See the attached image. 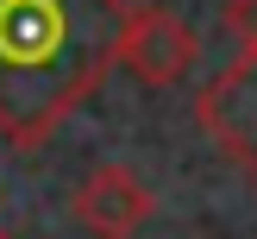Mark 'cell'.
Listing matches in <instances>:
<instances>
[{
	"instance_id": "obj_2",
	"label": "cell",
	"mask_w": 257,
	"mask_h": 239,
	"mask_svg": "<svg viewBox=\"0 0 257 239\" xmlns=\"http://www.w3.org/2000/svg\"><path fill=\"white\" fill-rule=\"evenodd\" d=\"M113 63H125L145 88H182L201 63V32L157 0H125Z\"/></svg>"
},
{
	"instance_id": "obj_6",
	"label": "cell",
	"mask_w": 257,
	"mask_h": 239,
	"mask_svg": "<svg viewBox=\"0 0 257 239\" xmlns=\"http://www.w3.org/2000/svg\"><path fill=\"white\" fill-rule=\"evenodd\" d=\"M0 239H7V233H0Z\"/></svg>"
},
{
	"instance_id": "obj_4",
	"label": "cell",
	"mask_w": 257,
	"mask_h": 239,
	"mask_svg": "<svg viewBox=\"0 0 257 239\" xmlns=\"http://www.w3.org/2000/svg\"><path fill=\"white\" fill-rule=\"evenodd\" d=\"M69 208H75V226H88L94 239H138L157 214V195L132 164H94L75 183Z\"/></svg>"
},
{
	"instance_id": "obj_5",
	"label": "cell",
	"mask_w": 257,
	"mask_h": 239,
	"mask_svg": "<svg viewBox=\"0 0 257 239\" xmlns=\"http://www.w3.org/2000/svg\"><path fill=\"white\" fill-rule=\"evenodd\" d=\"M226 32L238 38V50L257 44V0H226Z\"/></svg>"
},
{
	"instance_id": "obj_3",
	"label": "cell",
	"mask_w": 257,
	"mask_h": 239,
	"mask_svg": "<svg viewBox=\"0 0 257 239\" xmlns=\"http://www.w3.org/2000/svg\"><path fill=\"white\" fill-rule=\"evenodd\" d=\"M195 126L257 183V44H245L195 95Z\"/></svg>"
},
{
	"instance_id": "obj_1",
	"label": "cell",
	"mask_w": 257,
	"mask_h": 239,
	"mask_svg": "<svg viewBox=\"0 0 257 239\" xmlns=\"http://www.w3.org/2000/svg\"><path fill=\"white\" fill-rule=\"evenodd\" d=\"M125 0H0V138L38 151L113 69Z\"/></svg>"
}]
</instances>
